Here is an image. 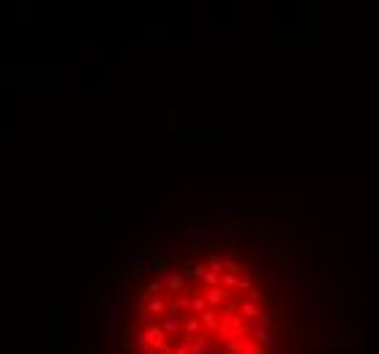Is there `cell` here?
<instances>
[{"label":"cell","mask_w":379,"mask_h":354,"mask_svg":"<svg viewBox=\"0 0 379 354\" xmlns=\"http://www.w3.org/2000/svg\"><path fill=\"white\" fill-rule=\"evenodd\" d=\"M259 346H262V351H265V354H273L275 349H279V343H275L273 338H265V341L259 343Z\"/></svg>","instance_id":"7"},{"label":"cell","mask_w":379,"mask_h":354,"mask_svg":"<svg viewBox=\"0 0 379 354\" xmlns=\"http://www.w3.org/2000/svg\"><path fill=\"white\" fill-rule=\"evenodd\" d=\"M243 354H265L262 346H259L257 341H246V346H243Z\"/></svg>","instance_id":"6"},{"label":"cell","mask_w":379,"mask_h":354,"mask_svg":"<svg viewBox=\"0 0 379 354\" xmlns=\"http://www.w3.org/2000/svg\"><path fill=\"white\" fill-rule=\"evenodd\" d=\"M199 319H202V327H205V330H210V333H216V330L221 327V316L216 313V308H208Z\"/></svg>","instance_id":"1"},{"label":"cell","mask_w":379,"mask_h":354,"mask_svg":"<svg viewBox=\"0 0 379 354\" xmlns=\"http://www.w3.org/2000/svg\"><path fill=\"white\" fill-rule=\"evenodd\" d=\"M169 311V303L164 300V297H153V300L147 303V313L153 316V313H167Z\"/></svg>","instance_id":"2"},{"label":"cell","mask_w":379,"mask_h":354,"mask_svg":"<svg viewBox=\"0 0 379 354\" xmlns=\"http://www.w3.org/2000/svg\"><path fill=\"white\" fill-rule=\"evenodd\" d=\"M248 333L257 338V343H262L265 338H270V333H267V327L262 324V321H251V324H248Z\"/></svg>","instance_id":"3"},{"label":"cell","mask_w":379,"mask_h":354,"mask_svg":"<svg viewBox=\"0 0 379 354\" xmlns=\"http://www.w3.org/2000/svg\"><path fill=\"white\" fill-rule=\"evenodd\" d=\"M248 300H251V303H254V305H257L259 300H262V294H259V292H257V289H251V292H248Z\"/></svg>","instance_id":"9"},{"label":"cell","mask_w":379,"mask_h":354,"mask_svg":"<svg viewBox=\"0 0 379 354\" xmlns=\"http://www.w3.org/2000/svg\"><path fill=\"white\" fill-rule=\"evenodd\" d=\"M238 289H240V292H251V281H248V278H240Z\"/></svg>","instance_id":"8"},{"label":"cell","mask_w":379,"mask_h":354,"mask_svg":"<svg viewBox=\"0 0 379 354\" xmlns=\"http://www.w3.org/2000/svg\"><path fill=\"white\" fill-rule=\"evenodd\" d=\"M147 292H150V294H159V292H161V283H159V281H156V283H150V289H147Z\"/></svg>","instance_id":"10"},{"label":"cell","mask_w":379,"mask_h":354,"mask_svg":"<svg viewBox=\"0 0 379 354\" xmlns=\"http://www.w3.org/2000/svg\"><path fill=\"white\" fill-rule=\"evenodd\" d=\"M210 354H218V351H210Z\"/></svg>","instance_id":"11"},{"label":"cell","mask_w":379,"mask_h":354,"mask_svg":"<svg viewBox=\"0 0 379 354\" xmlns=\"http://www.w3.org/2000/svg\"><path fill=\"white\" fill-rule=\"evenodd\" d=\"M167 289L169 292H180V289H186V281H183V275L180 273H172V275H167Z\"/></svg>","instance_id":"4"},{"label":"cell","mask_w":379,"mask_h":354,"mask_svg":"<svg viewBox=\"0 0 379 354\" xmlns=\"http://www.w3.org/2000/svg\"><path fill=\"white\" fill-rule=\"evenodd\" d=\"M238 283H240L238 273H224V275H221V286H224V289H238Z\"/></svg>","instance_id":"5"}]
</instances>
